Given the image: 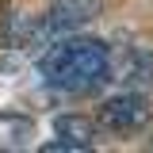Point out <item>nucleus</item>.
Segmentation results:
<instances>
[{
	"label": "nucleus",
	"instance_id": "obj_4",
	"mask_svg": "<svg viewBox=\"0 0 153 153\" xmlns=\"http://www.w3.org/2000/svg\"><path fill=\"white\" fill-rule=\"evenodd\" d=\"M96 16H100V0H54L46 23L54 27V35H69L76 27L92 23Z\"/></svg>",
	"mask_w": 153,
	"mask_h": 153
},
{
	"label": "nucleus",
	"instance_id": "obj_6",
	"mask_svg": "<svg viewBox=\"0 0 153 153\" xmlns=\"http://www.w3.org/2000/svg\"><path fill=\"white\" fill-rule=\"evenodd\" d=\"M119 80L123 84H153V54L149 50H130L119 61Z\"/></svg>",
	"mask_w": 153,
	"mask_h": 153
},
{
	"label": "nucleus",
	"instance_id": "obj_2",
	"mask_svg": "<svg viewBox=\"0 0 153 153\" xmlns=\"http://www.w3.org/2000/svg\"><path fill=\"white\" fill-rule=\"evenodd\" d=\"M149 119H153V107H149V100L146 96H138V92H123V96H111L103 107H100V130H107V134H138V130H146L149 126Z\"/></svg>",
	"mask_w": 153,
	"mask_h": 153
},
{
	"label": "nucleus",
	"instance_id": "obj_1",
	"mask_svg": "<svg viewBox=\"0 0 153 153\" xmlns=\"http://www.w3.org/2000/svg\"><path fill=\"white\" fill-rule=\"evenodd\" d=\"M42 76L65 96H92L111 80V50L100 38H54L42 54Z\"/></svg>",
	"mask_w": 153,
	"mask_h": 153
},
{
	"label": "nucleus",
	"instance_id": "obj_5",
	"mask_svg": "<svg viewBox=\"0 0 153 153\" xmlns=\"http://www.w3.org/2000/svg\"><path fill=\"white\" fill-rule=\"evenodd\" d=\"M35 146V119L0 111V153H23Z\"/></svg>",
	"mask_w": 153,
	"mask_h": 153
},
{
	"label": "nucleus",
	"instance_id": "obj_3",
	"mask_svg": "<svg viewBox=\"0 0 153 153\" xmlns=\"http://www.w3.org/2000/svg\"><path fill=\"white\" fill-rule=\"evenodd\" d=\"M57 130V142L50 146H42L46 153H84L96 146V138H100V123H92L88 115H61L54 123Z\"/></svg>",
	"mask_w": 153,
	"mask_h": 153
}]
</instances>
